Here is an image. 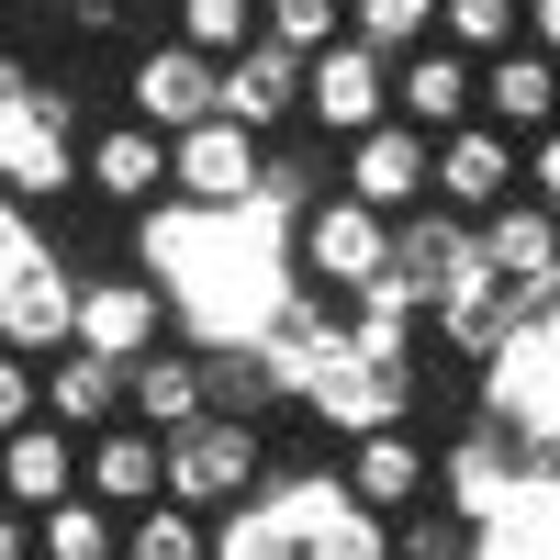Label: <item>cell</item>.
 <instances>
[{
  "instance_id": "obj_1",
  "label": "cell",
  "mask_w": 560,
  "mask_h": 560,
  "mask_svg": "<svg viewBox=\"0 0 560 560\" xmlns=\"http://www.w3.org/2000/svg\"><path fill=\"white\" fill-rule=\"evenodd\" d=\"M292 415H314V427H337V438H359V427H393V415H415V370H404V359H370V348H348V325H337V337H325V348L303 359Z\"/></svg>"
},
{
  "instance_id": "obj_2",
  "label": "cell",
  "mask_w": 560,
  "mask_h": 560,
  "mask_svg": "<svg viewBox=\"0 0 560 560\" xmlns=\"http://www.w3.org/2000/svg\"><path fill=\"white\" fill-rule=\"evenodd\" d=\"M168 448V504H191V516H213V504H236V493H258V471H269V427H247V415H191V427H168L158 438Z\"/></svg>"
},
{
  "instance_id": "obj_3",
  "label": "cell",
  "mask_w": 560,
  "mask_h": 560,
  "mask_svg": "<svg viewBox=\"0 0 560 560\" xmlns=\"http://www.w3.org/2000/svg\"><path fill=\"white\" fill-rule=\"evenodd\" d=\"M0 191L12 202H68L79 191V90H23L12 113H0Z\"/></svg>"
},
{
  "instance_id": "obj_4",
  "label": "cell",
  "mask_w": 560,
  "mask_h": 560,
  "mask_svg": "<svg viewBox=\"0 0 560 560\" xmlns=\"http://www.w3.org/2000/svg\"><path fill=\"white\" fill-rule=\"evenodd\" d=\"M382 258H393V213H370V202H348V191H314V202L292 213V280H303V292L348 303Z\"/></svg>"
},
{
  "instance_id": "obj_5",
  "label": "cell",
  "mask_w": 560,
  "mask_h": 560,
  "mask_svg": "<svg viewBox=\"0 0 560 560\" xmlns=\"http://www.w3.org/2000/svg\"><path fill=\"white\" fill-rule=\"evenodd\" d=\"M258 147H269V135L224 124V113L179 124V135H168V202H191V213H247V202H258Z\"/></svg>"
},
{
  "instance_id": "obj_6",
  "label": "cell",
  "mask_w": 560,
  "mask_h": 560,
  "mask_svg": "<svg viewBox=\"0 0 560 560\" xmlns=\"http://www.w3.org/2000/svg\"><path fill=\"white\" fill-rule=\"evenodd\" d=\"M158 337H179V325H168V292H158L147 269H90V280H79L68 348H90V359H147Z\"/></svg>"
},
{
  "instance_id": "obj_7",
  "label": "cell",
  "mask_w": 560,
  "mask_h": 560,
  "mask_svg": "<svg viewBox=\"0 0 560 560\" xmlns=\"http://www.w3.org/2000/svg\"><path fill=\"white\" fill-rule=\"evenodd\" d=\"M382 113H393V57H370L359 34H337V45H314V57H303V124H314V135H337V147H348V135H370Z\"/></svg>"
},
{
  "instance_id": "obj_8",
  "label": "cell",
  "mask_w": 560,
  "mask_h": 560,
  "mask_svg": "<svg viewBox=\"0 0 560 560\" xmlns=\"http://www.w3.org/2000/svg\"><path fill=\"white\" fill-rule=\"evenodd\" d=\"M337 482H348V504H370V516H404L415 493H438V448H427L415 415H393V427L337 438Z\"/></svg>"
},
{
  "instance_id": "obj_9",
  "label": "cell",
  "mask_w": 560,
  "mask_h": 560,
  "mask_svg": "<svg viewBox=\"0 0 560 560\" xmlns=\"http://www.w3.org/2000/svg\"><path fill=\"white\" fill-rule=\"evenodd\" d=\"M427 202L438 213H493V202H516V135L504 124H448L427 135Z\"/></svg>"
},
{
  "instance_id": "obj_10",
  "label": "cell",
  "mask_w": 560,
  "mask_h": 560,
  "mask_svg": "<svg viewBox=\"0 0 560 560\" xmlns=\"http://www.w3.org/2000/svg\"><path fill=\"white\" fill-rule=\"evenodd\" d=\"M213 113L247 124V135L303 124V57H292V45H269V34H247L236 57H213Z\"/></svg>"
},
{
  "instance_id": "obj_11",
  "label": "cell",
  "mask_w": 560,
  "mask_h": 560,
  "mask_svg": "<svg viewBox=\"0 0 560 560\" xmlns=\"http://www.w3.org/2000/svg\"><path fill=\"white\" fill-rule=\"evenodd\" d=\"M471 113L504 124L527 147V135L560 124V57H538V45H493V57H471Z\"/></svg>"
},
{
  "instance_id": "obj_12",
  "label": "cell",
  "mask_w": 560,
  "mask_h": 560,
  "mask_svg": "<svg viewBox=\"0 0 560 560\" xmlns=\"http://www.w3.org/2000/svg\"><path fill=\"white\" fill-rule=\"evenodd\" d=\"M79 191L90 202H113V213H147V202H168V135L158 124H102V135H90V147H79Z\"/></svg>"
},
{
  "instance_id": "obj_13",
  "label": "cell",
  "mask_w": 560,
  "mask_h": 560,
  "mask_svg": "<svg viewBox=\"0 0 560 560\" xmlns=\"http://www.w3.org/2000/svg\"><path fill=\"white\" fill-rule=\"evenodd\" d=\"M337 191L370 202V213H415V202H427V135L382 113L370 135H348V147H337Z\"/></svg>"
},
{
  "instance_id": "obj_14",
  "label": "cell",
  "mask_w": 560,
  "mask_h": 560,
  "mask_svg": "<svg viewBox=\"0 0 560 560\" xmlns=\"http://www.w3.org/2000/svg\"><path fill=\"white\" fill-rule=\"evenodd\" d=\"M124 102H135V124H158V135L202 124V113H213V57H202V45H179V34L135 45V68H124Z\"/></svg>"
},
{
  "instance_id": "obj_15",
  "label": "cell",
  "mask_w": 560,
  "mask_h": 560,
  "mask_svg": "<svg viewBox=\"0 0 560 560\" xmlns=\"http://www.w3.org/2000/svg\"><path fill=\"white\" fill-rule=\"evenodd\" d=\"M168 482V448H158V427H135V415H113V427H90L79 438V493H102L113 516H135Z\"/></svg>"
},
{
  "instance_id": "obj_16",
  "label": "cell",
  "mask_w": 560,
  "mask_h": 560,
  "mask_svg": "<svg viewBox=\"0 0 560 560\" xmlns=\"http://www.w3.org/2000/svg\"><path fill=\"white\" fill-rule=\"evenodd\" d=\"M34 415H45V427H68V438L113 427V415H124V359H90V348L34 359Z\"/></svg>"
},
{
  "instance_id": "obj_17",
  "label": "cell",
  "mask_w": 560,
  "mask_h": 560,
  "mask_svg": "<svg viewBox=\"0 0 560 560\" xmlns=\"http://www.w3.org/2000/svg\"><path fill=\"white\" fill-rule=\"evenodd\" d=\"M393 124H415V135H448V124H471V57L459 45H404L393 57Z\"/></svg>"
},
{
  "instance_id": "obj_18",
  "label": "cell",
  "mask_w": 560,
  "mask_h": 560,
  "mask_svg": "<svg viewBox=\"0 0 560 560\" xmlns=\"http://www.w3.org/2000/svg\"><path fill=\"white\" fill-rule=\"evenodd\" d=\"M68 303H79V269L45 247L12 292H0V348H12V359H57L68 348Z\"/></svg>"
},
{
  "instance_id": "obj_19",
  "label": "cell",
  "mask_w": 560,
  "mask_h": 560,
  "mask_svg": "<svg viewBox=\"0 0 560 560\" xmlns=\"http://www.w3.org/2000/svg\"><path fill=\"white\" fill-rule=\"evenodd\" d=\"M124 415H135V427H191V415H202V348L191 337H158L147 359H124Z\"/></svg>"
},
{
  "instance_id": "obj_20",
  "label": "cell",
  "mask_w": 560,
  "mask_h": 560,
  "mask_svg": "<svg viewBox=\"0 0 560 560\" xmlns=\"http://www.w3.org/2000/svg\"><path fill=\"white\" fill-rule=\"evenodd\" d=\"M471 247H482V269L504 280V292H527L538 269H560V213H538V202L516 191V202L471 213Z\"/></svg>"
},
{
  "instance_id": "obj_21",
  "label": "cell",
  "mask_w": 560,
  "mask_h": 560,
  "mask_svg": "<svg viewBox=\"0 0 560 560\" xmlns=\"http://www.w3.org/2000/svg\"><path fill=\"white\" fill-rule=\"evenodd\" d=\"M202 404L213 415H247V427H269L280 404H292V382H280V359L258 337H213L202 348Z\"/></svg>"
},
{
  "instance_id": "obj_22",
  "label": "cell",
  "mask_w": 560,
  "mask_h": 560,
  "mask_svg": "<svg viewBox=\"0 0 560 560\" xmlns=\"http://www.w3.org/2000/svg\"><path fill=\"white\" fill-rule=\"evenodd\" d=\"M57 493H79V438L34 415V427L0 438V504H23V516H34V504H57Z\"/></svg>"
},
{
  "instance_id": "obj_23",
  "label": "cell",
  "mask_w": 560,
  "mask_h": 560,
  "mask_svg": "<svg viewBox=\"0 0 560 560\" xmlns=\"http://www.w3.org/2000/svg\"><path fill=\"white\" fill-rule=\"evenodd\" d=\"M124 549V516L102 493H57V504H34V560H113Z\"/></svg>"
},
{
  "instance_id": "obj_24",
  "label": "cell",
  "mask_w": 560,
  "mask_h": 560,
  "mask_svg": "<svg viewBox=\"0 0 560 560\" xmlns=\"http://www.w3.org/2000/svg\"><path fill=\"white\" fill-rule=\"evenodd\" d=\"M202 560H292V527H280L258 493H236V504L202 516Z\"/></svg>"
},
{
  "instance_id": "obj_25",
  "label": "cell",
  "mask_w": 560,
  "mask_h": 560,
  "mask_svg": "<svg viewBox=\"0 0 560 560\" xmlns=\"http://www.w3.org/2000/svg\"><path fill=\"white\" fill-rule=\"evenodd\" d=\"M292 560H393V516H370V504H325V516L292 538Z\"/></svg>"
},
{
  "instance_id": "obj_26",
  "label": "cell",
  "mask_w": 560,
  "mask_h": 560,
  "mask_svg": "<svg viewBox=\"0 0 560 560\" xmlns=\"http://www.w3.org/2000/svg\"><path fill=\"white\" fill-rule=\"evenodd\" d=\"M471 549H482V527L459 504H438V493H415L393 516V560H471Z\"/></svg>"
},
{
  "instance_id": "obj_27",
  "label": "cell",
  "mask_w": 560,
  "mask_h": 560,
  "mask_svg": "<svg viewBox=\"0 0 560 560\" xmlns=\"http://www.w3.org/2000/svg\"><path fill=\"white\" fill-rule=\"evenodd\" d=\"M113 560H202V516H191V504H168V493H147V504L124 516V549H113Z\"/></svg>"
},
{
  "instance_id": "obj_28",
  "label": "cell",
  "mask_w": 560,
  "mask_h": 560,
  "mask_svg": "<svg viewBox=\"0 0 560 560\" xmlns=\"http://www.w3.org/2000/svg\"><path fill=\"white\" fill-rule=\"evenodd\" d=\"M516 34H527V0H438V45H459V57H493Z\"/></svg>"
},
{
  "instance_id": "obj_29",
  "label": "cell",
  "mask_w": 560,
  "mask_h": 560,
  "mask_svg": "<svg viewBox=\"0 0 560 560\" xmlns=\"http://www.w3.org/2000/svg\"><path fill=\"white\" fill-rule=\"evenodd\" d=\"M168 34L202 45V57H236V45L258 34V0H168Z\"/></svg>"
},
{
  "instance_id": "obj_30",
  "label": "cell",
  "mask_w": 560,
  "mask_h": 560,
  "mask_svg": "<svg viewBox=\"0 0 560 560\" xmlns=\"http://www.w3.org/2000/svg\"><path fill=\"white\" fill-rule=\"evenodd\" d=\"M348 34L370 45V57H404V45L438 34V0H348Z\"/></svg>"
},
{
  "instance_id": "obj_31",
  "label": "cell",
  "mask_w": 560,
  "mask_h": 560,
  "mask_svg": "<svg viewBox=\"0 0 560 560\" xmlns=\"http://www.w3.org/2000/svg\"><path fill=\"white\" fill-rule=\"evenodd\" d=\"M258 34L292 45V57H314V45L348 34V0H258Z\"/></svg>"
},
{
  "instance_id": "obj_32",
  "label": "cell",
  "mask_w": 560,
  "mask_h": 560,
  "mask_svg": "<svg viewBox=\"0 0 560 560\" xmlns=\"http://www.w3.org/2000/svg\"><path fill=\"white\" fill-rule=\"evenodd\" d=\"M57 23L68 34H168V0H57Z\"/></svg>"
},
{
  "instance_id": "obj_33",
  "label": "cell",
  "mask_w": 560,
  "mask_h": 560,
  "mask_svg": "<svg viewBox=\"0 0 560 560\" xmlns=\"http://www.w3.org/2000/svg\"><path fill=\"white\" fill-rule=\"evenodd\" d=\"M45 258V224H34V202H12V191H0V292H12V280Z\"/></svg>"
},
{
  "instance_id": "obj_34",
  "label": "cell",
  "mask_w": 560,
  "mask_h": 560,
  "mask_svg": "<svg viewBox=\"0 0 560 560\" xmlns=\"http://www.w3.org/2000/svg\"><path fill=\"white\" fill-rule=\"evenodd\" d=\"M516 191H527L538 213H560V124H549V135H527V147H516Z\"/></svg>"
},
{
  "instance_id": "obj_35",
  "label": "cell",
  "mask_w": 560,
  "mask_h": 560,
  "mask_svg": "<svg viewBox=\"0 0 560 560\" xmlns=\"http://www.w3.org/2000/svg\"><path fill=\"white\" fill-rule=\"evenodd\" d=\"M12 427H34V359L0 348V438H12Z\"/></svg>"
},
{
  "instance_id": "obj_36",
  "label": "cell",
  "mask_w": 560,
  "mask_h": 560,
  "mask_svg": "<svg viewBox=\"0 0 560 560\" xmlns=\"http://www.w3.org/2000/svg\"><path fill=\"white\" fill-rule=\"evenodd\" d=\"M516 45H538V57H560V0H527V34Z\"/></svg>"
},
{
  "instance_id": "obj_37",
  "label": "cell",
  "mask_w": 560,
  "mask_h": 560,
  "mask_svg": "<svg viewBox=\"0 0 560 560\" xmlns=\"http://www.w3.org/2000/svg\"><path fill=\"white\" fill-rule=\"evenodd\" d=\"M0 560H34V516L23 504H0Z\"/></svg>"
},
{
  "instance_id": "obj_38",
  "label": "cell",
  "mask_w": 560,
  "mask_h": 560,
  "mask_svg": "<svg viewBox=\"0 0 560 560\" xmlns=\"http://www.w3.org/2000/svg\"><path fill=\"white\" fill-rule=\"evenodd\" d=\"M23 90H34V68L12 57V45H0V113H12V102H23Z\"/></svg>"
}]
</instances>
